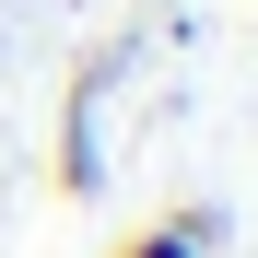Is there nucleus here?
Instances as JSON below:
<instances>
[{
  "label": "nucleus",
  "mask_w": 258,
  "mask_h": 258,
  "mask_svg": "<svg viewBox=\"0 0 258 258\" xmlns=\"http://www.w3.org/2000/svg\"><path fill=\"white\" fill-rule=\"evenodd\" d=\"M117 258H200V246H188V235H176V223H153V235H129V246H117Z\"/></svg>",
  "instance_id": "nucleus-1"
}]
</instances>
